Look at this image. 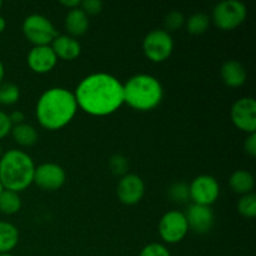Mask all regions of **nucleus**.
Wrapping results in <instances>:
<instances>
[{"label":"nucleus","mask_w":256,"mask_h":256,"mask_svg":"<svg viewBox=\"0 0 256 256\" xmlns=\"http://www.w3.org/2000/svg\"><path fill=\"white\" fill-rule=\"evenodd\" d=\"M109 169L116 176H124L128 174L129 170V162H128L126 156L122 154H115L110 158L109 160Z\"/></svg>","instance_id":"nucleus-27"},{"label":"nucleus","mask_w":256,"mask_h":256,"mask_svg":"<svg viewBox=\"0 0 256 256\" xmlns=\"http://www.w3.org/2000/svg\"><path fill=\"white\" fill-rule=\"evenodd\" d=\"M78 109L92 116L114 114L124 104L122 82L108 72H94L80 80L74 92Z\"/></svg>","instance_id":"nucleus-1"},{"label":"nucleus","mask_w":256,"mask_h":256,"mask_svg":"<svg viewBox=\"0 0 256 256\" xmlns=\"http://www.w3.org/2000/svg\"><path fill=\"white\" fill-rule=\"evenodd\" d=\"M232 122L235 126L246 134L256 132V102L254 98L245 96L232 104L230 112Z\"/></svg>","instance_id":"nucleus-10"},{"label":"nucleus","mask_w":256,"mask_h":256,"mask_svg":"<svg viewBox=\"0 0 256 256\" xmlns=\"http://www.w3.org/2000/svg\"><path fill=\"white\" fill-rule=\"evenodd\" d=\"M20 89L14 82H2L0 84V104L10 106L19 102Z\"/></svg>","instance_id":"nucleus-23"},{"label":"nucleus","mask_w":256,"mask_h":256,"mask_svg":"<svg viewBox=\"0 0 256 256\" xmlns=\"http://www.w3.org/2000/svg\"><path fill=\"white\" fill-rule=\"evenodd\" d=\"M4 78H5V66L2 64V62L0 60V84L4 82Z\"/></svg>","instance_id":"nucleus-34"},{"label":"nucleus","mask_w":256,"mask_h":256,"mask_svg":"<svg viewBox=\"0 0 256 256\" xmlns=\"http://www.w3.org/2000/svg\"><path fill=\"white\" fill-rule=\"evenodd\" d=\"M22 30L26 40H29L34 46L50 45L59 35L52 20L42 14H32L25 18Z\"/></svg>","instance_id":"nucleus-6"},{"label":"nucleus","mask_w":256,"mask_h":256,"mask_svg":"<svg viewBox=\"0 0 256 256\" xmlns=\"http://www.w3.org/2000/svg\"><path fill=\"white\" fill-rule=\"evenodd\" d=\"M0 256H14L12 252H8V254H0Z\"/></svg>","instance_id":"nucleus-37"},{"label":"nucleus","mask_w":256,"mask_h":256,"mask_svg":"<svg viewBox=\"0 0 256 256\" xmlns=\"http://www.w3.org/2000/svg\"><path fill=\"white\" fill-rule=\"evenodd\" d=\"M28 66L36 74L50 72L58 64V58L50 45L32 46L26 56Z\"/></svg>","instance_id":"nucleus-14"},{"label":"nucleus","mask_w":256,"mask_h":256,"mask_svg":"<svg viewBox=\"0 0 256 256\" xmlns=\"http://www.w3.org/2000/svg\"><path fill=\"white\" fill-rule=\"evenodd\" d=\"M4 186H2V182H0V194H2V192H4Z\"/></svg>","instance_id":"nucleus-36"},{"label":"nucleus","mask_w":256,"mask_h":256,"mask_svg":"<svg viewBox=\"0 0 256 256\" xmlns=\"http://www.w3.org/2000/svg\"><path fill=\"white\" fill-rule=\"evenodd\" d=\"M9 119L10 122H12V126H14V125H19L25 122V115L24 112H20V110H14L12 114H9Z\"/></svg>","instance_id":"nucleus-32"},{"label":"nucleus","mask_w":256,"mask_h":256,"mask_svg":"<svg viewBox=\"0 0 256 256\" xmlns=\"http://www.w3.org/2000/svg\"><path fill=\"white\" fill-rule=\"evenodd\" d=\"M222 80L229 88H240L246 82V69L238 60H228L220 70Z\"/></svg>","instance_id":"nucleus-16"},{"label":"nucleus","mask_w":256,"mask_h":256,"mask_svg":"<svg viewBox=\"0 0 256 256\" xmlns=\"http://www.w3.org/2000/svg\"><path fill=\"white\" fill-rule=\"evenodd\" d=\"M184 214L186 218L189 230H192L195 234H206L212 230V225H214L215 215L212 206L192 204Z\"/></svg>","instance_id":"nucleus-13"},{"label":"nucleus","mask_w":256,"mask_h":256,"mask_svg":"<svg viewBox=\"0 0 256 256\" xmlns=\"http://www.w3.org/2000/svg\"><path fill=\"white\" fill-rule=\"evenodd\" d=\"M220 195V185L212 175H199L189 184V199L192 204L212 206Z\"/></svg>","instance_id":"nucleus-9"},{"label":"nucleus","mask_w":256,"mask_h":256,"mask_svg":"<svg viewBox=\"0 0 256 256\" xmlns=\"http://www.w3.org/2000/svg\"><path fill=\"white\" fill-rule=\"evenodd\" d=\"M139 256H172L169 249L160 242H152L142 248Z\"/></svg>","instance_id":"nucleus-28"},{"label":"nucleus","mask_w":256,"mask_h":256,"mask_svg":"<svg viewBox=\"0 0 256 256\" xmlns=\"http://www.w3.org/2000/svg\"><path fill=\"white\" fill-rule=\"evenodd\" d=\"M60 4H62V6L66 8V9H69V10L75 9V8L80 6L79 0H62V2H60Z\"/></svg>","instance_id":"nucleus-33"},{"label":"nucleus","mask_w":256,"mask_h":256,"mask_svg":"<svg viewBox=\"0 0 256 256\" xmlns=\"http://www.w3.org/2000/svg\"><path fill=\"white\" fill-rule=\"evenodd\" d=\"M12 139L20 146H32L36 144L38 142V132L32 125L28 124V122H22V124L14 125L12 128Z\"/></svg>","instance_id":"nucleus-20"},{"label":"nucleus","mask_w":256,"mask_h":256,"mask_svg":"<svg viewBox=\"0 0 256 256\" xmlns=\"http://www.w3.org/2000/svg\"><path fill=\"white\" fill-rule=\"evenodd\" d=\"M102 6H104V4L100 0H82V2H80L79 8L89 16V15L100 14Z\"/></svg>","instance_id":"nucleus-29"},{"label":"nucleus","mask_w":256,"mask_h":256,"mask_svg":"<svg viewBox=\"0 0 256 256\" xmlns=\"http://www.w3.org/2000/svg\"><path fill=\"white\" fill-rule=\"evenodd\" d=\"M174 50V40L172 34L164 29L150 30L142 40L144 55L152 62H164Z\"/></svg>","instance_id":"nucleus-7"},{"label":"nucleus","mask_w":256,"mask_h":256,"mask_svg":"<svg viewBox=\"0 0 256 256\" xmlns=\"http://www.w3.org/2000/svg\"><path fill=\"white\" fill-rule=\"evenodd\" d=\"M2 2L0 0V10H2Z\"/></svg>","instance_id":"nucleus-39"},{"label":"nucleus","mask_w":256,"mask_h":256,"mask_svg":"<svg viewBox=\"0 0 256 256\" xmlns=\"http://www.w3.org/2000/svg\"><path fill=\"white\" fill-rule=\"evenodd\" d=\"M89 16L80 8H75L66 12L64 26L66 29L68 35L70 36L78 38L84 35L89 29Z\"/></svg>","instance_id":"nucleus-17"},{"label":"nucleus","mask_w":256,"mask_h":256,"mask_svg":"<svg viewBox=\"0 0 256 256\" xmlns=\"http://www.w3.org/2000/svg\"><path fill=\"white\" fill-rule=\"evenodd\" d=\"M78 112L74 92L66 88H50L40 95L35 115L40 126L55 132L66 126Z\"/></svg>","instance_id":"nucleus-2"},{"label":"nucleus","mask_w":256,"mask_h":256,"mask_svg":"<svg viewBox=\"0 0 256 256\" xmlns=\"http://www.w3.org/2000/svg\"><path fill=\"white\" fill-rule=\"evenodd\" d=\"M12 124L9 119V114L0 110V140L6 138L12 132Z\"/></svg>","instance_id":"nucleus-30"},{"label":"nucleus","mask_w":256,"mask_h":256,"mask_svg":"<svg viewBox=\"0 0 256 256\" xmlns=\"http://www.w3.org/2000/svg\"><path fill=\"white\" fill-rule=\"evenodd\" d=\"M210 22H212V19L209 15L204 14V12H195L192 16L188 18V20H185L188 32L195 35V36L206 32L210 26Z\"/></svg>","instance_id":"nucleus-22"},{"label":"nucleus","mask_w":256,"mask_h":256,"mask_svg":"<svg viewBox=\"0 0 256 256\" xmlns=\"http://www.w3.org/2000/svg\"><path fill=\"white\" fill-rule=\"evenodd\" d=\"M19 242V230L14 224L0 220V254L12 252Z\"/></svg>","instance_id":"nucleus-19"},{"label":"nucleus","mask_w":256,"mask_h":256,"mask_svg":"<svg viewBox=\"0 0 256 256\" xmlns=\"http://www.w3.org/2000/svg\"><path fill=\"white\" fill-rule=\"evenodd\" d=\"M116 195L120 202L124 205H136L145 195L144 180L136 174H130L120 178L116 186Z\"/></svg>","instance_id":"nucleus-12"},{"label":"nucleus","mask_w":256,"mask_h":256,"mask_svg":"<svg viewBox=\"0 0 256 256\" xmlns=\"http://www.w3.org/2000/svg\"><path fill=\"white\" fill-rule=\"evenodd\" d=\"M22 209V198L18 192L4 190L0 194V212L4 215H14Z\"/></svg>","instance_id":"nucleus-21"},{"label":"nucleus","mask_w":256,"mask_h":256,"mask_svg":"<svg viewBox=\"0 0 256 256\" xmlns=\"http://www.w3.org/2000/svg\"><path fill=\"white\" fill-rule=\"evenodd\" d=\"M50 46L56 55L58 60L62 59L66 60V62H72L82 54V45H80L79 40L70 35H58L52 40Z\"/></svg>","instance_id":"nucleus-15"},{"label":"nucleus","mask_w":256,"mask_h":256,"mask_svg":"<svg viewBox=\"0 0 256 256\" xmlns=\"http://www.w3.org/2000/svg\"><path fill=\"white\" fill-rule=\"evenodd\" d=\"M246 5L240 0H222L212 9V22L222 32H232L246 20Z\"/></svg>","instance_id":"nucleus-5"},{"label":"nucleus","mask_w":256,"mask_h":256,"mask_svg":"<svg viewBox=\"0 0 256 256\" xmlns=\"http://www.w3.org/2000/svg\"><path fill=\"white\" fill-rule=\"evenodd\" d=\"M238 212L246 219H254L256 215V195L254 192L242 195L238 202Z\"/></svg>","instance_id":"nucleus-24"},{"label":"nucleus","mask_w":256,"mask_h":256,"mask_svg":"<svg viewBox=\"0 0 256 256\" xmlns=\"http://www.w3.org/2000/svg\"><path fill=\"white\" fill-rule=\"evenodd\" d=\"M66 182L65 170L55 162H44L35 168L34 182L38 188L46 192H55L62 188Z\"/></svg>","instance_id":"nucleus-11"},{"label":"nucleus","mask_w":256,"mask_h":256,"mask_svg":"<svg viewBox=\"0 0 256 256\" xmlns=\"http://www.w3.org/2000/svg\"><path fill=\"white\" fill-rule=\"evenodd\" d=\"M124 104L138 112H150L160 105L164 89L159 79L149 74H136L122 84Z\"/></svg>","instance_id":"nucleus-4"},{"label":"nucleus","mask_w":256,"mask_h":256,"mask_svg":"<svg viewBox=\"0 0 256 256\" xmlns=\"http://www.w3.org/2000/svg\"><path fill=\"white\" fill-rule=\"evenodd\" d=\"M229 186L239 195H246L252 192L255 188V178L250 172L244 169L236 170L229 178Z\"/></svg>","instance_id":"nucleus-18"},{"label":"nucleus","mask_w":256,"mask_h":256,"mask_svg":"<svg viewBox=\"0 0 256 256\" xmlns=\"http://www.w3.org/2000/svg\"><path fill=\"white\" fill-rule=\"evenodd\" d=\"M5 28H6V20H5L4 16H2V15H0V34L4 32Z\"/></svg>","instance_id":"nucleus-35"},{"label":"nucleus","mask_w":256,"mask_h":256,"mask_svg":"<svg viewBox=\"0 0 256 256\" xmlns=\"http://www.w3.org/2000/svg\"><path fill=\"white\" fill-rule=\"evenodd\" d=\"M244 150L249 156H256V132L248 134L246 139L244 142Z\"/></svg>","instance_id":"nucleus-31"},{"label":"nucleus","mask_w":256,"mask_h":256,"mask_svg":"<svg viewBox=\"0 0 256 256\" xmlns=\"http://www.w3.org/2000/svg\"><path fill=\"white\" fill-rule=\"evenodd\" d=\"M185 25V16L182 12H178V10H172L168 12L166 16L164 18V30L170 32H178L182 29Z\"/></svg>","instance_id":"nucleus-26"},{"label":"nucleus","mask_w":256,"mask_h":256,"mask_svg":"<svg viewBox=\"0 0 256 256\" xmlns=\"http://www.w3.org/2000/svg\"><path fill=\"white\" fill-rule=\"evenodd\" d=\"M35 164L28 152L10 149L0 158V182L5 190L22 192L32 184Z\"/></svg>","instance_id":"nucleus-3"},{"label":"nucleus","mask_w":256,"mask_h":256,"mask_svg":"<svg viewBox=\"0 0 256 256\" xmlns=\"http://www.w3.org/2000/svg\"><path fill=\"white\" fill-rule=\"evenodd\" d=\"M158 232L165 244L172 245L182 242L189 232V226L184 212L179 210H170L165 212L158 225Z\"/></svg>","instance_id":"nucleus-8"},{"label":"nucleus","mask_w":256,"mask_h":256,"mask_svg":"<svg viewBox=\"0 0 256 256\" xmlns=\"http://www.w3.org/2000/svg\"><path fill=\"white\" fill-rule=\"evenodd\" d=\"M168 196L174 202H185L189 200V185L182 182H174L168 189Z\"/></svg>","instance_id":"nucleus-25"},{"label":"nucleus","mask_w":256,"mask_h":256,"mask_svg":"<svg viewBox=\"0 0 256 256\" xmlns=\"http://www.w3.org/2000/svg\"><path fill=\"white\" fill-rule=\"evenodd\" d=\"M2 144H0V158H2Z\"/></svg>","instance_id":"nucleus-38"}]
</instances>
